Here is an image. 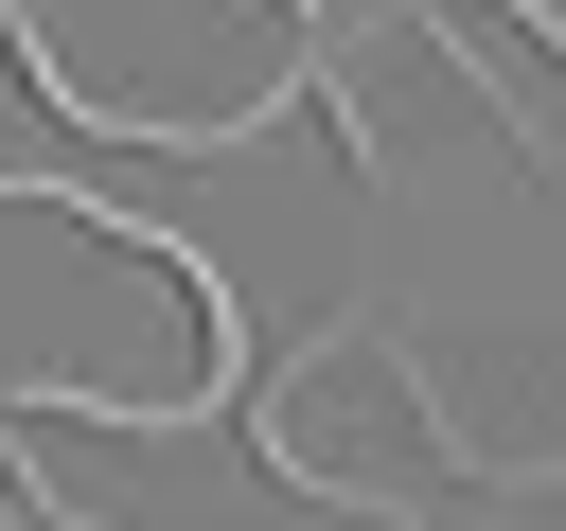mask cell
Listing matches in <instances>:
<instances>
[{
	"mask_svg": "<svg viewBox=\"0 0 566 531\" xmlns=\"http://www.w3.org/2000/svg\"><path fill=\"white\" fill-rule=\"evenodd\" d=\"M248 442H265V478H283V496H354V513H407V531H424V496H442V478H478V460L442 442L424 372H407V354H389L371 319L301 336V354L265 372Z\"/></svg>",
	"mask_w": 566,
	"mask_h": 531,
	"instance_id": "obj_1",
	"label": "cell"
}]
</instances>
